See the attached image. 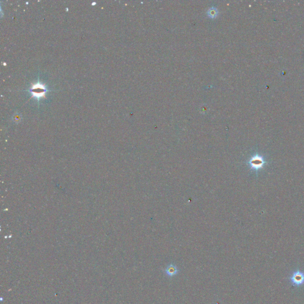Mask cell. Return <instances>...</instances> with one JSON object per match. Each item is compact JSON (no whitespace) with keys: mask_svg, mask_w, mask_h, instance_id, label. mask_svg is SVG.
I'll list each match as a JSON object with an SVG mask.
<instances>
[{"mask_svg":"<svg viewBox=\"0 0 304 304\" xmlns=\"http://www.w3.org/2000/svg\"><path fill=\"white\" fill-rule=\"evenodd\" d=\"M48 91L46 86L39 83H37L32 85L30 89V91L32 93V96L35 97L37 99H39L41 98L45 97V95L46 92Z\"/></svg>","mask_w":304,"mask_h":304,"instance_id":"cell-1","label":"cell"},{"mask_svg":"<svg viewBox=\"0 0 304 304\" xmlns=\"http://www.w3.org/2000/svg\"><path fill=\"white\" fill-rule=\"evenodd\" d=\"M291 283L294 286L300 287L304 284V272L297 270L289 277Z\"/></svg>","mask_w":304,"mask_h":304,"instance_id":"cell-2","label":"cell"},{"mask_svg":"<svg viewBox=\"0 0 304 304\" xmlns=\"http://www.w3.org/2000/svg\"><path fill=\"white\" fill-rule=\"evenodd\" d=\"M166 273L169 276H173L178 273V269L176 267L173 265H171L167 267L166 269Z\"/></svg>","mask_w":304,"mask_h":304,"instance_id":"cell-3","label":"cell"}]
</instances>
